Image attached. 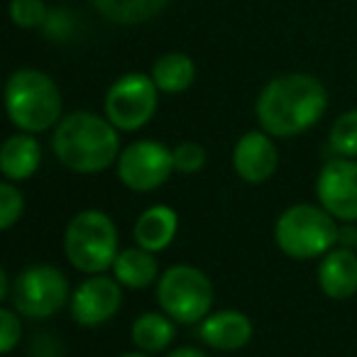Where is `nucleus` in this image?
<instances>
[{"mask_svg": "<svg viewBox=\"0 0 357 357\" xmlns=\"http://www.w3.org/2000/svg\"><path fill=\"white\" fill-rule=\"evenodd\" d=\"M174 340V321L167 313H142L132 323V342L142 352H162Z\"/></svg>", "mask_w": 357, "mask_h": 357, "instance_id": "aec40b11", "label": "nucleus"}, {"mask_svg": "<svg viewBox=\"0 0 357 357\" xmlns=\"http://www.w3.org/2000/svg\"><path fill=\"white\" fill-rule=\"evenodd\" d=\"M169 357H208L206 352L196 350V347H178V350H174Z\"/></svg>", "mask_w": 357, "mask_h": 357, "instance_id": "a878e982", "label": "nucleus"}, {"mask_svg": "<svg viewBox=\"0 0 357 357\" xmlns=\"http://www.w3.org/2000/svg\"><path fill=\"white\" fill-rule=\"evenodd\" d=\"M194 79L196 64L189 54H181V52H169L159 56L152 66V81L164 93H184L186 89H191Z\"/></svg>", "mask_w": 357, "mask_h": 357, "instance_id": "a211bd4d", "label": "nucleus"}, {"mask_svg": "<svg viewBox=\"0 0 357 357\" xmlns=\"http://www.w3.org/2000/svg\"><path fill=\"white\" fill-rule=\"evenodd\" d=\"M120 357H149V352H125Z\"/></svg>", "mask_w": 357, "mask_h": 357, "instance_id": "bb28decb", "label": "nucleus"}, {"mask_svg": "<svg viewBox=\"0 0 357 357\" xmlns=\"http://www.w3.org/2000/svg\"><path fill=\"white\" fill-rule=\"evenodd\" d=\"M318 204L335 220H357V162L345 157L323 164L316 181Z\"/></svg>", "mask_w": 357, "mask_h": 357, "instance_id": "9d476101", "label": "nucleus"}, {"mask_svg": "<svg viewBox=\"0 0 357 357\" xmlns=\"http://www.w3.org/2000/svg\"><path fill=\"white\" fill-rule=\"evenodd\" d=\"M120 301H123V291L118 279L91 277L71 294V318L86 328L103 326L118 313Z\"/></svg>", "mask_w": 357, "mask_h": 357, "instance_id": "9b49d317", "label": "nucleus"}, {"mask_svg": "<svg viewBox=\"0 0 357 357\" xmlns=\"http://www.w3.org/2000/svg\"><path fill=\"white\" fill-rule=\"evenodd\" d=\"M178 230V215L169 206H152L135 223V243L149 252H162L172 245Z\"/></svg>", "mask_w": 357, "mask_h": 357, "instance_id": "2eb2a0df", "label": "nucleus"}, {"mask_svg": "<svg viewBox=\"0 0 357 357\" xmlns=\"http://www.w3.org/2000/svg\"><path fill=\"white\" fill-rule=\"evenodd\" d=\"M331 149L337 157H345V159L357 157V110H347V113H342L333 123Z\"/></svg>", "mask_w": 357, "mask_h": 357, "instance_id": "412c9836", "label": "nucleus"}, {"mask_svg": "<svg viewBox=\"0 0 357 357\" xmlns=\"http://www.w3.org/2000/svg\"><path fill=\"white\" fill-rule=\"evenodd\" d=\"M174 154L162 142L154 139H139L120 152L118 157V176L130 191L147 194L154 191L172 176Z\"/></svg>", "mask_w": 357, "mask_h": 357, "instance_id": "1a4fd4ad", "label": "nucleus"}, {"mask_svg": "<svg viewBox=\"0 0 357 357\" xmlns=\"http://www.w3.org/2000/svg\"><path fill=\"white\" fill-rule=\"evenodd\" d=\"M157 84L152 76L125 74L105 96V115L123 132L144 128L157 113Z\"/></svg>", "mask_w": 357, "mask_h": 357, "instance_id": "6e6552de", "label": "nucleus"}, {"mask_svg": "<svg viewBox=\"0 0 357 357\" xmlns=\"http://www.w3.org/2000/svg\"><path fill=\"white\" fill-rule=\"evenodd\" d=\"M279 152L269 132H248L238 139L233 149V169L248 184H264L274 176Z\"/></svg>", "mask_w": 357, "mask_h": 357, "instance_id": "f8f14e48", "label": "nucleus"}, {"mask_svg": "<svg viewBox=\"0 0 357 357\" xmlns=\"http://www.w3.org/2000/svg\"><path fill=\"white\" fill-rule=\"evenodd\" d=\"M10 301L25 318H50L69 301V282L52 264H32L15 277Z\"/></svg>", "mask_w": 357, "mask_h": 357, "instance_id": "0eeeda50", "label": "nucleus"}, {"mask_svg": "<svg viewBox=\"0 0 357 357\" xmlns=\"http://www.w3.org/2000/svg\"><path fill=\"white\" fill-rule=\"evenodd\" d=\"M10 17L17 27L32 30V27H40L47 22V6L42 0H13Z\"/></svg>", "mask_w": 357, "mask_h": 357, "instance_id": "5701e85b", "label": "nucleus"}, {"mask_svg": "<svg viewBox=\"0 0 357 357\" xmlns=\"http://www.w3.org/2000/svg\"><path fill=\"white\" fill-rule=\"evenodd\" d=\"M199 337L220 352L240 350L252 337V321L240 311H215L201 321Z\"/></svg>", "mask_w": 357, "mask_h": 357, "instance_id": "ddd939ff", "label": "nucleus"}, {"mask_svg": "<svg viewBox=\"0 0 357 357\" xmlns=\"http://www.w3.org/2000/svg\"><path fill=\"white\" fill-rule=\"evenodd\" d=\"M172 0H91V6L110 22L139 25L157 17Z\"/></svg>", "mask_w": 357, "mask_h": 357, "instance_id": "6ab92c4d", "label": "nucleus"}, {"mask_svg": "<svg viewBox=\"0 0 357 357\" xmlns=\"http://www.w3.org/2000/svg\"><path fill=\"white\" fill-rule=\"evenodd\" d=\"M318 284H321L323 294L335 301H345V298L357 294V255L347 248L331 250L323 255V262L318 267Z\"/></svg>", "mask_w": 357, "mask_h": 357, "instance_id": "4468645a", "label": "nucleus"}, {"mask_svg": "<svg viewBox=\"0 0 357 357\" xmlns=\"http://www.w3.org/2000/svg\"><path fill=\"white\" fill-rule=\"evenodd\" d=\"M274 240L287 257H323L337 243V225L323 206L296 204L284 211L274 223Z\"/></svg>", "mask_w": 357, "mask_h": 357, "instance_id": "20e7f679", "label": "nucleus"}, {"mask_svg": "<svg viewBox=\"0 0 357 357\" xmlns=\"http://www.w3.org/2000/svg\"><path fill=\"white\" fill-rule=\"evenodd\" d=\"M42 149L37 139L27 135H13L0 149V172L8 181H25L40 169Z\"/></svg>", "mask_w": 357, "mask_h": 357, "instance_id": "dca6fc26", "label": "nucleus"}, {"mask_svg": "<svg viewBox=\"0 0 357 357\" xmlns=\"http://www.w3.org/2000/svg\"><path fill=\"white\" fill-rule=\"evenodd\" d=\"M52 149L76 174L105 172L120 157L118 128L100 115L79 110L59 120L52 135Z\"/></svg>", "mask_w": 357, "mask_h": 357, "instance_id": "f03ea898", "label": "nucleus"}, {"mask_svg": "<svg viewBox=\"0 0 357 357\" xmlns=\"http://www.w3.org/2000/svg\"><path fill=\"white\" fill-rule=\"evenodd\" d=\"M113 272L115 279H118L123 287L128 289H144L157 279L159 267L157 259H154V252L144 248H128L123 252H118L113 262Z\"/></svg>", "mask_w": 357, "mask_h": 357, "instance_id": "f3484780", "label": "nucleus"}, {"mask_svg": "<svg viewBox=\"0 0 357 357\" xmlns=\"http://www.w3.org/2000/svg\"><path fill=\"white\" fill-rule=\"evenodd\" d=\"M22 337V323L20 313L15 308H0V352L3 355H10L17 345H20Z\"/></svg>", "mask_w": 357, "mask_h": 357, "instance_id": "b1692460", "label": "nucleus"}, {"mask_svg": "<svg viewBox=\"0 0 357 357\" xmlns=\"http://www.w3.org/2000/svg\"><path fill=\"white\" fill-rule=\"evenodd\" d=\"M328 108V91L311 74H287L262 89L255 113L264 132L294 137L311 130Z\"/></svg>", "mask_w": 357, "mask_h": 357, "instance_id": "f257e3e1", "label": "nucleus"}, {"mask_svg": "<svg viewBox=\"0 0 357 357\" xmlns=\"http://www.w3.org/2000/svg\"><path fill=\"white\" fill-rule=\"evenodd\" d=\"M22 208H25V196L20 194V189L13 186V181L0 184V228L10 230L22 215Z\"/></svg>", "mask_w": 357, "mask_h": 357, "instance_id": "4be33fe9", "label": "nucleus"}, {"mask_svg": "<svg viewBox=\"0 0 357 357\" xmlns=\"http://www.w3.org/2000/svg\"><path fill=\"white\" fill-rule=\"evenodd\" d=\"M174 169L181 174H196L206 164V149L199 142H181L174 149Z\"/></svg>", "mask_w": 357, "mask_h": 357, "instance_id": "393cba45", "label": "nucleus"}, {"mask_svg": "<svg viewBox=\"0 0 357 357\" xmlns=\"http://www.w3.org/2000/svg\"><path fill=\"white\" fill-rule=\"evenodd\" d=\"M6 110L22 132H45L59 123L61 93L45 71L20 69L6 84Z\"/></svg>", "mask_w": 357, "mask_h": 357, "instance_id": "7ed1b4c3", "label": "nucleus"}, {"mask_svg": "<svg viewBox=\"0 0 357 357\" xmlns=\"http://www.w3.org/2000/svg\"><path fill=\"white\" fill-rule=\"evenodd\" d=\"M157 298L172 321L201 323L213 306V284L201 269L176 264L159 277Z\"/></svg>", "mask_w": 357, "mask_h": 357, "instance_id": "423d86ee", "label": "nucleus"}, {"mask_svg": "<svg viewBox=\"0 0 357 357\" xmlns=\"http://www.w3.org/2000/svg\"><path fill=\"white\" fill-rule=\"evenodd\" d=\"M64 252L79 272H105L118 257V228L103 211H81L66 225Z\"/></svg>", "mask_w": 357, "mask_h": 357, "instance_id": "39448f33", "label": "nucleus"}]
</instances>
